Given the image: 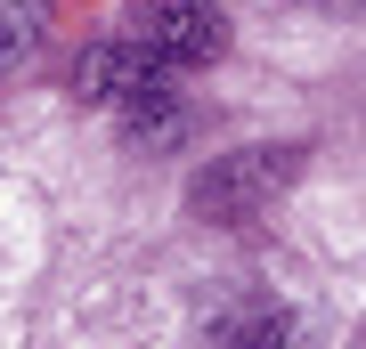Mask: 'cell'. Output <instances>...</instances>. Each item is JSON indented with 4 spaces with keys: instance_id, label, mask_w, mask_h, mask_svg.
<instances>
[{
    "instance_id": "cell-1",
    "label": "cell",
    "mask_w": 366,
    "mask_h": 349,
    "mask_svg": "<svg viewBox=\"0 0 366 349\" xmlns=\"http://www.w3.org/2000/svg\"><path fill=\"white\" fill-rule=\"evenodd\" d=\"M293 179H301V146H236V155L196 171L187 211H196L204 228H252Z\"/></svg>"
},
{
    "instance_id": "cell-2",
    "label": "cell",
    "mask_w": 366,
    "mask_h": 349,
    "mask_svg": "<svg viewBox=\"0 0 366 349\" xmlns=\"http://www.w3.org/2000/svg\"><path fill=\"white\" fill-rule=\"evenodd\" d=\"M74 98L106 106V114H131V106L179 98V74H171L155 49H139V41H98V49H81V65H74Z\"/></svg>"
},
{
    "instance_id": "cell-3",
    "label": "cell",
    "mask_w": 366,
    "mask_h": 349,
    "mask_svg": "<svg viewBox=\"0 0 366 349\" xmlns=\"http://www.w3.org/2000/svg\"><path fill=\"white\" fill-rule=\"evenodd\" d=\"M131 41L155 49L171 74H187V65L228 57V16L212 0H131Z\"/></svg>"
},
{
    "instance_id": "cell-4",
    "label": "cell",
    "mask_w": 366,
    "mask_h": 349,
    "mask_svg": "<svg viewBox=\"0 0 366 349\" xmlns=\"http://www.w3.org/2000/svg\"><path fill=\"white\" fill-rule=\"evenodd\" d=\"M204 349H293V309L269 293H244L204 325Z\"/></svg>"
},
{
    "instance_id": "cell-5",
    "label": "cell",
    "mask_w": 366,
    "mask_h": 349,
    "mask_svg": "<svg viewBox=\"0 0 366 349\" xmlns=\"http://www.w3.org/2000/svg\"><path fill=\"white\" fill-rule=\"evenodd\" d=\"M179 138H187V106L179 98H155V106H131V114H122V146H139V155L179 146Z\"/></svg>"
},
{
    "instance_id": "cell-6",
    "label": "cell",
    "mask_w": 366,
    "mask_h": 349,
    "mask_svg": "<svg viewBox=\"0 0 366 349\" xmlns=\"http://www.w3.org/2000/svg\"><path fill=\"white\" fill-rule=\"evenodd\" d=\"M33 33H41V25H33V9H9V16H0V57H25V49H33Z\"/></svg>"
}]
</instances>
